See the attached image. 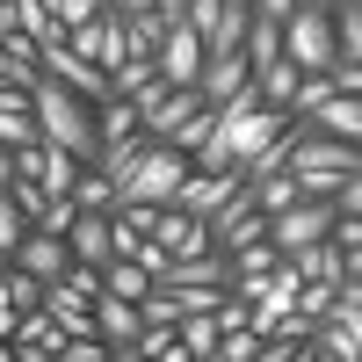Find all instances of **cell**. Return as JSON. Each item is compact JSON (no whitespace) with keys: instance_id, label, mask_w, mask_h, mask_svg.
<instances>
[{"instance_id":"cb8c5ba5","label":"cell","mask_w":362,"mask_h":362,"mask_svg":"<svg viewBox=\"0 0 362 362\" xmlns=\"http://www.w3.org/2000/svg\"><path fill=\"white\" fill-rule=\"evenodd\" d=\"M8 174H15V153H8V145H0V189H8Z\"/></svg>"},{"instance_id":"ac0fdd59","label":"cell","mask_w":362,"mask_h":362,"mask_svg":"<svg viewBox=\"0 0 362 362\" xmlns=\"http://www.w3.org/2000/svg\"><path fill=\"white\" fill-rule=\"evenodd\" d=\"M239 51H247V66L261 73L268 58H283V22H268V15H254V22H247V44H239Z\"/></svg>"},{"instance_id":"5b68a950","label":"cell","mask_w":362,"mask_h":362,"mask_svg":"<svg viewBox=\"0 0 362 362\" xmlns=\"http://www.w3.org/2000/svg\"><path fill=\"white\" fill-rule=\"evenodd\" d=\"M153 66H160V80H167V87H196V73H203V37H196L189 22H167V29H160Z\"/></svg>"},{"instance_id":"3957f363","label":"cell","mask_w":362,"mask_h":362,"mask_svg":"<svg viewBox=\"0 0 362 362\" xmlns=\"http://www.w3.org/2000/svg\"><path fill=\"white\" fill-rule=\"evenodd\" d=\"M283 58L297 73H326L334 66V15H326L319 0H297L283 15Z\"/></svg>"},{"instance_id":"4fadbf2b","label":"cell","mask_w":362,"mask_h":362,"mask_svg":"<svg viewBox=\"0 0 362 362\" xmlns=\"http://www.w3.org/2000/svg\"><path fill=\"white\" fill-rule=\"evenodd\" d=\"M66 247H73V261H87V268H102L116 247H109V210H80V218L66 225Z\"/></svg>"},{"instance_id":"484cf974","label":"cell","mask_w":362,"mask_h":362,"mask_svg":"<svg viewBox=\"0 0 362 362\" xmlns=\"http://www.w3.org/2000/svg\"><path fill=\"white\" fill-rule=\"evenodd\" d=\"M319 8H326V15H334V8H341V0H319Z\"/></svg>"},{"instance_id":"ffe728a7","label":"cell","mask_w":362,"mask_h":362,"mask_svg":"<svg viewBox=\"0 0 362 362\" xmlns=\"http://www.w3.org/2000/svg\"><path fill=\"white\" fill-rule=\"evenodd\" d=\"M22 232H29V218H22V203H15L8 189H0V261L15 254V239H22Z\"/></svg>"},{"instance_id":"7c38bea8","label":"cell","mask_w":362,"mask_h":362,"mask_svg":"<svg viewBox=\"0 0 362 362\" xmlns=\"http://www.w3.org/2000/svg\"><path fill=\"white\" fill-rule=\"evenodd\" d=\"M44 131H37V109H29V87H8L0 80V145L8 153H22V145H37Z\"/></svg>"},{"instance_id":"ba28073f","label":"cell","mask_w":362,"mask_h":362,"mask_svg":"<svg viewBox=\"0 0 362 362\" xmlns=\"http://www.w3.org/2000/svg\"><path fill=\"white\" fill-rule=\"evenodd\" d=\"M58 348H66V326H58L44 305H37V312H22V319H15V334H8V355H15V362H58Z\"/></svg>"},{"instance_id":"5bb4252c","label":"cell","mask_w":362,"mask_h":362,"mask_svg":"<svg viewBox=\"0 0 362 362\" xmlns=\"http://www.w3.org/2000/svg\"><path fill=\"white\" fill-rule=\"evenodd\" d=\"M174 334H181V355H203V362H218V312H181L174 319Z\"/></svg>"},{"instance_id":"30bf717a","label":"cell","mask_w":362,"mask_h":362,"mask_svg":"<svg viewBox=\"0 0 362 362\" xmlns=\"http://www.w3.org/2000/svg\"><path fill=\"white\" fill-rule=\"evenodd\" d=\"M254 80V66H247V51H203V73H196V95L203 102H232L239 87Z\"/></svg>"},{"instance_id":"52a82bcc","label":"cell","mask_w":362,"mask_h":362,"mask_svg":"<svg viewBox=\"0 0 362 362\" xmlns=\"http://www.w3.org/2000/svg\"><path fill=\"white\" fill-rule=\"evenodd\" d=\"M87 305H95V334L109 341V355L116 362H131V341H138V305H131V297H116V290H95V297H87Z\"/></svg>"},{"instance_id":"8fae6325","label":"cell","mask_w":362,"mask_h":362,"mask_svg":"<svg viewBox=\"0 0 362 362\" xmlns=\"http://www.w3.org/2000/svg\"><path fill=\"white\" fill-rule=\"evenodd\" d=\"M297 124H312V131H326V138H348V145H362V95H326L319 109H305Z\"/></svg>"},{"instance_id":"277c9868","label":"cell","mask_w":362,"mask_h":362,"mask_svg":"<svg viewBox=\"0 0 362 362\" xmlns=\"http://www.w3.org/2000/svg\"><path fill=\"white\" fill-rule=\"evenodd\" d=\"M283 167H290V174H355V167H362V145L326 138V131H312V124H297L290 160H283Z\"/></svg>"},{"instance_id":"9a60e30c","label":"cell","mask_w":362,"mask_h":362,"mask_svg":"<svg viewBox=\"0 0 362 362\" xmlns=\"http://www.w3.org/2000/svg\"><path fill=\"white\" fill-rule=\"evenodd\" d=\"M15 22H22V37L37 44V51H51V44H66V22H58L44 0H15Z\"/></svg>"},{"instance_id":"7a4b0ae2","label":"cell","mask_w":362,"mask_h":362,"mask_svg":"<svg viewBox=\"0 0 362 362\" xmlns=\"http://www.w3.org/2000/svg\"><path fill=\"white\" fill-rule=\"evenodd\" d=\"M181 174H189V153H174L167 138H145L138 160L116 174V203H167L181 189Z\"/></svg>"},{"instance_id":"6da1fadb","label":"cell","mask_w":362,"mask_h":362,"mask_svg":"<svg viewBox=\"0 0 362 362\" xmlns=\"http://www.w3.org/2000/svg\"><path fill=\"white\" fill-rule=\"evenodd\" d=\"M29 109H37V131H44L51 145H66L73 160H95V153H102L95 102H87V95H73L66 80H51L44 66H37V80H29Z\"/></svg>"},{"instance_id":"9c48e42d","label":"cell","mask_w":362,"mask_h":362,"mask_svg":"<svg viewBox=\"0 0 362 362\" xmlns=\"http://www.w3.org/2000/svg\"><path fill=\"white\" fill-rule=\"evenodd\" d=\"M297 355H312V362H355V355H362V319L326 312L312 334H305V348H297Z\"/></svg>"},{"instance_id":"d6986e66","label":"cell","mask_w":362,"mask_h":362,"mask_svg":"<svg viewBox=\"0 0 362 362\" xmlns=\"http://www.w3.org/2000/svg\"><path fill=\"white\" fill-rule=\"evenodd\" d=\"M0 276H8V305H15V319L44 305V276H29V268H15V261H0Z\"/></svg>"},{"instance_id":"603a6c76","label":"cell","mask_w":362,"mask_h":362,"mask_svg":"<svg viewBox=\"0 0 362 362\" xmlns=\"http://www.w3.org/2000/svg\"><path fill=\"white\" fill-rule=\"evenodd\" d=\"M153 15H160V22H181V15H189V0H153Z\"/></svg>"},{"instance_id":"2e32d148","label":"cell","mask_w":362,"mask_h":362,"mask_svg":"<svg viewBox=\"0 0 362 362\" xmlns=\"http://www.w3.org/2000/svg\"><path fill=\"white\" fill-rule=\"evenodd\" d=\"M247 22H254V0H225L218 29L203 37V51H239V44H247Z\"/></svg>"},{"instance_id":"7402d4cb","label":"cell","mask_w":362,"mask_h":362,"mask_svg":"<svg viewBox=\"0 0 362 362\" xmlns=\"http://www.w3.org/2000/svg\"><path fill=\"white\" fill-rule=\"evenodd\" d=\"M290 8H297V0H254V15H268V22H283Z\"/></svg>"},{"instance_id":"e0dca14e","label":"cell","mask_w":362,"mask_h":362,"mask_svg":"<svg viewBox=\"0 0 362 362\" xmlns=\"http://www.w3.org/2000/svg\"><path fill=\"white\" fill-rule=\"evenodd\" d=\"M290 87H297V66H290V58H268V66L254 73V95H261L268 109H290Z\"/></svg>"},{"instance_id":"8992f818","label":"cell","mask_w":362,"mask_h":362,"mask_svg":"<svg viewBox=\"0 0 362 362\" xmlns=\"http://www.w3.org/2000/svg\"><path fill=\"white\" fill-rule=\"evenodd\" d=\"M15 167L37 181L44 196H73V174H80V160L66 153V145H51V138H37V145H22L15 153Z\"/></svg>"},{"instance_id":"44dd1931","label":"cell","mask_w":362,"mask_h":362,"mask_svg":"<svg viewBox=\"0 0 362 362\" xmlns=\"http://www.w3.org/2000/svg\"><path fill=\"white\" fill-rule=\"evenodd\" d=\"M102 8H116V15L131 22V15H153V0H102Z\"/></svg>"},{"instance_id":"d4e9b609","label":"cell","mask_w":362,"mask_h":362,"mask_svg":"<svg viewBox=\"0 0 362 362\" xmlns=\"http://www.w3.org/2000/svg\"><path fill=\"white\" fill-rule=\"evenodd\" d=\"M0 362H15V355H8V334H0Z\"/></svg>"}]
</instances>
